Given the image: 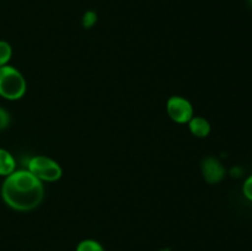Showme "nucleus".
I'll use <instances>...</instances> for the list:
<instances>
[{
    "instance_id": "1",
    "label": "nucleus",
    "mask_w": 252,
    "mask_h": 251,
    "mask_svg": "<svg viewBox=\"0 0 252 251\" xmlns=\"http://www.w3.org/2000/svg\"><path fill=\"white\" fill-rule=\"evenodd\" d=\"M43 197V182L34 177L27 169L15 170L2 182L1 198L14 211H32L42 203Z\"/></svg>"
},
{
    "instance_id": "2",
    "label": "nucleus",
    "mask_w": 252,
    "mask_h": 251,
    "mask_svg": "<svg viewBox=\"0 0 252 251\" xmlns=\"http://www.w3.org/2000/svg\"><path fill=\"white\" fill-rule=\"evenodd\" d=\"M27 83L21 71L15 66H0V96L5 100L16 101L25 96Z\"/></svg>"
},
{
    "instance_id": "3",
    "label": "nucleus",
    "mask_w": 252,
    "mask_h": 251,
    "mask_svg": "<svg viewBox=\"0 0 252 251\" xmlns=\"http://www.w3.org/2000/svg\"><path fill=\"white\" fill-rule=\"evenodd\" d=\"M27 170L41 182H56L63 175L61 165L44 155H36L27 161Z\"/></svg>"
},
{
    "instance_id": "4",
    "label": "nucleus",
    "mask_w": 252,
    "mask_h": 251,
    "mask_svg": "<svg viewBox=\"0 0 252 251\" xmlns=\"http://www.w3.org/2000/svg\"><path fill=\"white\" fill-rule=\"evenodd\" d=\"M166 111L174 122L185 125L193 117V106L182 96H171L166 102Z\"/></svg>"
},
{
    "instance_id": "5",
    "label": "nucleus",
    "mask_w": 252,
    "mask_h": 251,
    "mask_svg": "<svg viewBox=\"0 0 252 251\" xmlns=\"http://www.w3.org/2000/svg\"><path fill=\"white\" fill-rule=\"evenodd\" d=\"M201 171L203 175V179L211 185L220 182L226 174L223 164L213 157H207L206 159H203L201 164Z\"/></svg>"
},
{
    "instance_id": "6",
    "label": "nucleus",
    "mask_w": 252,
    "mask_h": 251,
    "mask_svg": "<svg viewBox=\"0 0 252 251\" xmlns=\"http://www.w3.org/2000/svg\"><path fill=\"white\" fill-rule=\"evenodd\" d=\"M189 132L197 138H206L211 133V123L203 117H193L189 122Z\"/></svg>"
},
{
    "instance_id": "7",
    "label": "nucleus",
    "mask_w": 252,
    "mask_h": 251,
    "mask_svg": "<svg viewBox=\"0 0 252 251\" xmlns=\"http://www.w3.org/2000/svg\"><path fill=\"white\" fill-rule=\"evenodd\" d=\"M16 170V161L11 153L0 148V176L6 177Z\"/></svg>"
},
{
    "instance_id": "8",
    "label": "nucleus",
    "mask_w": 252,
    "mask_h": 251,
    "mask_svg": "<svg viewBox=\"0 0 252 251\" xmlns=\"http://www.w3.org/2000/svg\"><path fill=\"white\" fill-rule=\"evenodd\" d=\"M75 251H106L102 244L95 239H84L76 245Z\"/></svg>"
},
{
    "instance_id": "9",
    "label": "nucleus",
    "mask_w": 252,
    "mask_h": 251,
    "mask_svg": "<svg viewBox=\"0 0 252 251\" xmlns=\"http://www.w3.org/2000/svg\"><path fill=\"white\" fill-rule=\"evenodd\" d=\"M12 57V48L9 42L0 41V66L7 65Z\"/></svg>"
},
{
    "instance_id": "10",
    "label": "nucleus",
    "mask_w": 252,
    "mask_h": 251,
    "mask_svg": "<svg viewBox=\"0 0 252 251\" xmlns=\"http://www.w3.org/2000/svg\"><path fill=\"white\" fill-rule=\"evenodd\" d=\"M97 24V14L94 10H88L84 12L83 17H81V25L84 29H91Z\"/></svg>"
},
{
    "instance_id": "11",
    "label": "nucleus",
    "mask_w": 252,
    "mask_h": 251,
    "mask_svg": "<svg viewBox=\"0 0 252 251\" xmlns=\"http://www.w3.org/2000/svg\"><path fill=\"white\" fill-rule=\"evenodd\" d=\"M10 125V115L5 108L0 107V130H4Z\"/></svg>"
},
{
    "instance_id": "12",
    "label": "nucleus",
    "mask_w": 252,
    "mask_h": 251,
    "mask_svg": "<svg viewBox=\"0 0 252 251\" xmlns=\"http://www.w3.org/2000/svg\"><path fill=\"white\" fill-rule=\"evenodd\" d=\"M243 193L249 201L252 202V175L245 180L243 186Z\"/></svg>"
},
{
    "instance_id": "13",
    "label": "nucleus",
    "mask_w": 252,
    "mask_h": 251,
    "mask_svg": "<svg viewBox=\"0 0 252 251\" xmlns=\"http://www.w3.org/2000/svg\"><path fill=\"white\" fill-rule=\"evenodd\" d=\"M249 2H250V4L252 5V0H249Z\"/></svg>"
}]
</instances>
